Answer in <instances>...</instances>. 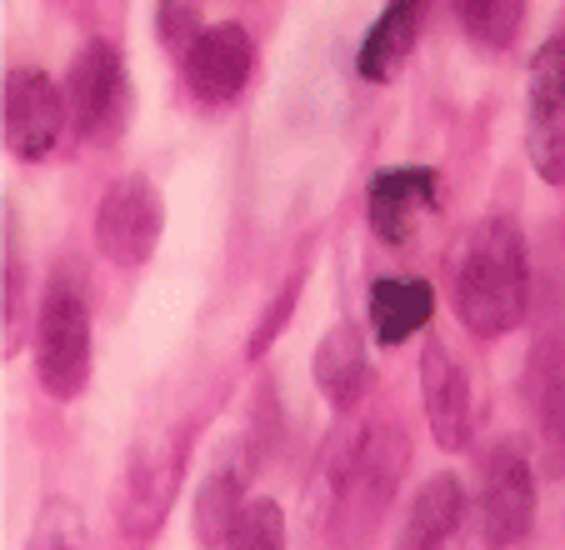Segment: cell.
<instances>
[{"label": "cell", "instance_id": "8", "mask_svg": "<svg viewBox=\"0 0 565 550\" xmlns=\"http://www.w3.org/2000/svg\"><path fill=\"white\" fill-rule=\"evenodd\" d=\"M0 116H6V146L21 160H45L61 140L71 106L55 91V81L41 65H15L6 71V91H0Z\"/></svg>", "mask_w": 565, "mask_h": 550}, {"label": "cell", "instance_id": "12", "mask_svg": "<svg viewBox=\"0 0 565 550\" xmlns=\"http://www.w3.org/2000/svg\"><path fill=\"white\" fill-rule=\"evenodd\" d=\"M420 25H426V0H385V11L365 25L361 51H355V75L365 85H391L395 71L416 55Z\"/></svg>", "mask_w": 565, "mask_h": 550}, {"label": "cell", "instance_id": "15", "mask_svg": "<svg viewBox=\"0 0 565 550\" xmlns=\"http://www.w3.org/2000/svg\"><path fill=\"white\" fill-rule=\"evenodd\" d=\"M310 376H316V391L335 405V411H351L355 401L371 385V356H365V340L355 330V320H335L326 336L316 340V356H310Z\"/></svg>", "mask_w": 565, "mask_h": 550}, {"label": "cell", "instance_id": "14", "mask_svg": "<svg viewBox=\"0 0 565 550\" xmlns=\"http://www.w3.org/2000/svg\"><path fill=\"white\" fill-rule=\"evenodd\" d=\"M365 316L381 346H406L436 316V290L420 275H375L365 286Z\"/></svg>", "mask_w": 565, "mask_h": 550}, {"label": "cell", "instance_id": "19", "mask_svg": "<svg viewBox=\"0 0 565 550\" xmlns=\"http://www.w3.org/2000/svg\"><path fill=\"white\" fill-rule=\"evenodd\" d=\"M25 550H86V516L81 506L65 496H51L35 516L31 536H25Z\"/></svg>", "mask_w": 565, "mask_h": 550}, {"label": "cell", "instance_id": "16", "mask_svg": "<svg viewBox=\"0 0 565 550\" xmlns=\"http://www.w3.org/2000/svg\"><path fill=\"white\" fill-rule=\"evenodd\" d=\"M466 516H470L466 486H460L450 470H440V476H430L426 486L416 490L406 520L395 530V550H436Z\"/></svg>", "mask_w": 565, "mask_h": 550}, {"label": "cell", "instance_id": "9", "mask_svg": "<svg viewBox=\"0 0 565 550\" xmlns=\"http://www.w3.org/2000/svg\"><path fill=\"white\" fill-rule=\"evenodd\" d=\"M440 211V180L430 166H385L365 180V225L381 245H411Z\"/></svg>", "mask_w": 565, "mask_h": 550}, {"label": "cell", "instance_id": "24", "mask_svg": "<svg viewBox=\"0 0 565 550\" xmlns=\"http://www.w3.org/2000/svg\"><path fill=\"white\" fill-rule=\"evenodd\" d=\"M436 550H495V540L486 536V526H480V520H476V510H470V516L460 520V526L450 530V536L440 540Z\"/></svg>", "mask_w": 565, "mask_h": 550}, {"label": "cell", "instance_id": "2", "mask_svg": "<svg viewBox=\"0 0 565 550\" xmlns=\"http://www.w3.org/2000/svg\"><path fill=\"white\" fill-rule=\"evenodd\" d=\"M411 470V441L401 425H375L361 431L351 445L341 451V466L331 476V536L341 550H361L371 546L375 526L385 520L395 490Z\"/></svg>", "mask_w": 565, "mask_h": 550}, {"label": "cell", "instance_id": "6", "mask_svg": "<svg viewBox=\"0 0 565 550\" xmlns=\"http://www.w3.org/2000/svg\"><path fill=\"white\" fill-rule=\"evenodd\" d=\"M160 231H166V201H160L150 176H120L96 211V245L110 265L136 271L156 255Z\"/></svg>", "mask_w": 565, "mask_h": 550}, {"label": "cell", "instance_id": "17", "mask_svg": "<svg viewBox=\"0 0 565 550\" xmlns=\"http://www.w3.org/2000/svg\"><path fill=\"white\" fill-rule=\"evenodd\" d=\"M450 11L480 51H511L525 21V0H450Z\"/></svg>", "mask_w": 565, "mask_h": 550}, {"label": "cell", "instance_id": "20", "mask_svg": "<svg viewBox=\"0 0 565 550\" xmlns=\"http://www.w3.org/2000/svg\"><path fill=\"white\" fill-rule=\"evenodd\" d=\"M231 550H286V516L276 500H250L231 536Z\"/></svg>", "mask_w": 565, "mask_h": 550}, {"label": "cell", "instance_id": "18", "mask_svg": "<svg viewBox=\"0 0 565 550\" xmlns=\"http://www.w3.org/2000/svg\"><path fill=\"white\" fill-rule=\"evenodd\" d=\"M525 146H531V166L541 170V180L565 186V91L525 110Z\"/></svg>", "mask_w": 565, "mask_h": 550}, {"label": "cell", "instance_id": "1", "mask_svg": "<svg viewBox=\"0 0 565 550\" xmlns=\"http://www.w3.org/2000/svg\"><path fill=\"white\" fill-rule=\"evenodd\" d=\"M531 310V261L525 235L511 215H486L470 225L456 255V316L466 336L501 340Z\"/></svg>", "mask_w": 565, "mask_h": 550}, {"label": "cell", "instance_id": "4", "mask_svg": "<svg viewBox=\"0 0 565 550\" xmlns=\"http://www.w3.org/2000/svg\"><path fill=\"white\" fill-rule=\"evenodd\" d=\"M71 126L86 146H116L130 126V75L110 41H86L65 71Z\"/></svg>", "mask_w": 565, "mask_h": 550}, {"label": "cell", "instance_id": "10", "mask_svg": "<svg viewBox=\"0 0 565 550\" xmlns=\"http://www.w3.org/2000/svg\"><path fill=\"white\" fill-rule=\"evenodd\" d=\"M256 75V41L246 25L215 21L195 35V45L185 51V91L195 96V106L215 110L231 106Z\"/></svg>", "mask_w": 565, "mask_h": 550}, {"label": "cell", "instance_id": "5", "mask_svg": "<svg viewBox=\"0 0 565 550\" xmlns=\"http://www.w3.org/2000/svg\"><path fill=\"white\" fill-rule=\"evenodd\" d=\"M185 455H191V435L185 431H166L156 441H146L126 466V490H120V536L130 540H150L166 516H171L175 496H181V476H185Z\"/></svg>", "mask_w": 565, "mask_h": 550}, {"label": "cell", "instance_id": "11", "mask_svg": "<svg viewBox=\"0 0 565 550\" xmlns=\"http://www.w3.org/2000/svg\"><path fill=\"white\" fill-rule=\"evenodd\" d=\"M420 395H426V421L440 451H466L476 435V401H470V376L446 340L430 336L420 350Z\"/></svg>", "mask_w": 565, "mask_h": 550}, {"label": "cell", "instance_id": "7", "mask_svg": "<svg viewBox=\"0 0 565 550\" xmlns=\"http://www.w3.org/2000/svg\"><path fill=\"white\" fill-rule=\"evenodd\" d=\"M476 520L486 526V536L495 540V550L521 546L535 530V470L515 445H495L480 461L476 480Z\"/></svg>", "mask_w": 565, "mask_h": 550}, {"label": "cell", "instance_id": "22", "mask_svg": "<svg viewBox=\"0 0 565 550\" xmlns=\"http://www.w3.org/2000/svg\"><path fill=\"white\" fill-rule=\"evenodd\" d=\"M300 290H306V265H300V271L290 275L286 286H280V296L270 300V306H266V316H260V320H256V330H250V336H246V356H250V360H260L270 346H276V336H280V330H286V320H290V310H296Z\"/></svg>", "mask_w": 565, "mask_h": 550}, {"label": "cell", "instance_id": "3", "mask_svg": "<svg viewBox=\"0 0 565 550\" xmlns=\"http://www.w3.org/2000/svg\"><path fill=\"white\" fill-rule=\"evenodd\" d=\"M35 381L55 401H75L96 371V330H90V300L71 275H55L35 310Z\"/></svg>", "mask_w": 565, "mask_h": 550}, {"label": "cell", "instance_id": "23", "mask_svg": "<svg viewBox=\"0 0 565 550\" xmlns=\"http://www.w3.org/2000/svg\"><path fill=\"white\" fill-rule=\"evenodd\" d=\"M201 0H156V35L166 51H191L201 35Z\"/></svg>", "mask_w": 565, "mask_h": 550}, {"label": "cell", "instance_id": "21", "mask_svg": "<svg viewBox=\"0 0 565 550\" xmlns=\"http://www.w3.org/2000/svg\"><path fill=\"white\" fill-rule=\"evenodd\" d=\"M535 421H541V461L551 476H565V381L535 401Z\"/></svg>", "mask_w": 565, "mask_h": 550}, {"label": "cell", "instance_id": "13", "mask_svg": "<svg viewBox=\"0 0 565 550\" xmlns=\"http://www.w3.org/2000/svg\"><path fill=\"white\" fill-rule=\"evenodd\" d=\"M250 506V461L241 455H225L221 466L201 480L195 490V506H191V536L201 550H221L231 546L235 526L246 516Z\"/></svg>", "mask_w": 565, "mask_h": 550}]
</instances>
